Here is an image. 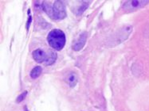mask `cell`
Masks as SVG:
<instances>
[{"instance_id":"9c48e42d","label":"cell","mask_w":149,"mask_h":111,"mask_svg":"<svg viewBox=\"0 0 149 111\" xmlns=\"http://www.w3.org/2000/svg\"><path fill=\"white\" fill-rule=\"evenodd\" d=\"M26 92H24V93L22 94H21V95L19 96V98H18L17 101H18V102H21L22 100V99L25 98L24 96H26Z\"/></svg>"},{"instance_id":"3957f363","label":"cell","mask_w":149,"mask_h":111,"mask_svg":"<svg viewBox=\"0 0 149 111\" xmlns=\"http://www.w3.org/2000/svg\"><path fill=\"white\" fill-rule=\"evenodd\" d=\"M149 3L147 0H132V1H127L123 5V9L127 11H132L140 9L145 6Z\"/></svg>"},{"instance_id":"52a82bcc","label":"cell","mask_w":149,"mask_h":111,"mask_svg":"<svg viewBox=\"0 0 149 111\" xmlns=\"http://www.w3.org/2000/svg\"><path fill=\"white\" fill-rule=\"evenodd\" d=\"M56 59H57V54H56V52L54 51L49 52V53L48 54L47 60H46V62L45 63H46L47 66L51 65V64H53V63H54Z\"/></svg>"},{"instance_id":"8992f818","label":"cell","mask_w":149,"mask_h":111,"mask_svg":"<svg viewBox=\"0 0 149 111\" xmlns=\"http://www.w3.org/2000/svg\"><path fill=\"white\" fill-rule=\"evenodd\" d=\"M67 83L68 84L70 85V87H74L75 85L77 83V76L75 73H71L69 76H68V78H67Z\"/></svg>"},{"instance_id":"7a4b0ae2","label":"cell","mask_w":149,"mask_h":111,"mask_svg":"<svg viewBox=\"0 0 149 111\" xmlns=\"http://www.w3.org/2000/svg\"><path fill=\"white\" fill-rule=\"evenodd\" d=\"M49 45L55 50H61L65 45V35L61 30H53L48 34Z\"/></svg>"},{"instance_id":"277c9868","label":"cell","mask_w":149,"mask_h":111,"mask_svg":"<svg viewBox=\"0 0 149 111\" xmlns=\"http://www.w3.org/2000/svg\"><path fill=\"white\" fill-rule=\"evenodd\" d=\"M33 57L38 63H46L48 58V54H46L42 49H36L33 52Z\"/></svg>"},{"instance_id":"ba28073f","label":"cell","mask_w":149,"mask_h":111,"mask_svg":"<svg viewBox=\"0 0 149 111\" xmlns=\"http://www.w3.org/2000/svg\"><path fill=\"white\" fill-rule=\"evenodd\" d=\"M42 68L40 66H37L33 68L31 72V77L32 79H36L42 74Z\"/></svg>"},{"instance_id":"6da1fadb","label":"cell","mask_w":149,"mask_h":111,"mask_svg":"<svg viewBox=\"0 0 149 111\" xmlns=\"http://www.w3.org/2000/svg\"><path fill=\"white\" fill-rule=\"evenodd\" d=\"M43 7L46 14L53 19L61 20L66 17L65 5L61 1H55L52 5L49 3H45Z\"/></svg>"},{"instance_id":"5b68a950","label":"cell","mask_w":149,"mask_h":111,"mask_svg":"<svg viewBox=\"0 0 149 111\" xmlns=\"http://www.w3.org/2000/svg\"><path fill=\"white\" fill-rule=\"evenodd\" d=\"M86 39H87V34H86V33H81L79 37H78V39L77 40L76 42L73 45V49L75 51H79V50H81L84 47L85 41H86Z\"/></svg>"}]
</instances>
